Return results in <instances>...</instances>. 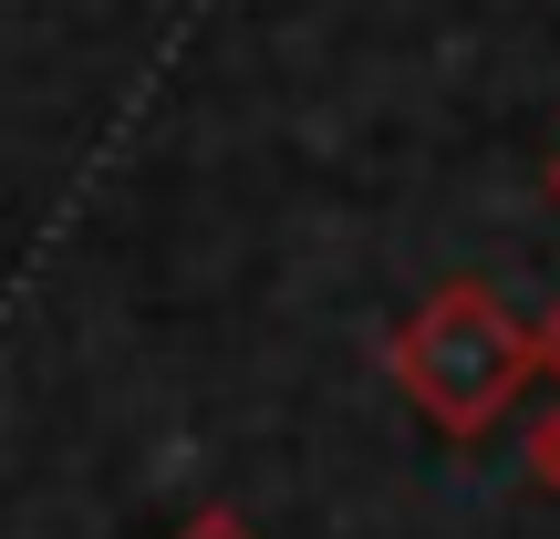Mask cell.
<instances>
[{"instance_id": "cell-1", "label": "cell", "mask_w": 560, "mask_h": 539, "mask_svg": "<svg viewBox=\"0 0 560 539\" xmlns=\"http://www.w3.org/2000/svg\"><path fill=\"white\" fill-rule=\"evenodd\" d=\"M509 374H520V342H509L499 301H446V312L425 321V342H416V384L436 395L446 425H478L488 405L509 395Z\"/></svg>"}]
</instances>
